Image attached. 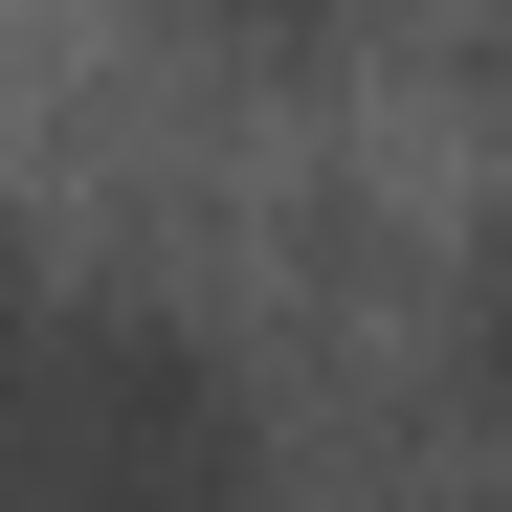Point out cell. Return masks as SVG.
Listing matches in <instances>:
<instances>
[{"label": "cell", "instance_id": "3957f363", "mask_svg": "<svg viewBox=\"0 0 512 512\" xmlns=\"http://www.w3.org/2000/svg\"><path fill=\"white\" fill-rule=\"evenodd\" d=\"M468 357L512 379V201H490V245H468Z\"/></svg>", "mask_w": 512, "mask_h": 512}, {"label": "cell", "instance_id": "7a4b0ae2", "mask_svg": "<svg viewBox=\"0 0 512 512\" xmlns=\"http://www.w3.org/2000/svg\"><path fill=\"white\" fill-rule=\"evenodd\" d=\"M45 312H67V290L23 268V223H0V401H23V357H45Z\"/></svg>", "mask_w": 512, "mask_h": 512}, {"label": "cell", "instance_id": "277c9868", "mask_svg": "<svg viewBox=\"0 0 512 512\" xmlns=\"http://www.w3.org/2000/svg\"><path fill=\"white\" fill-rule=\"evenodd\" d=\"M0 512H23V490H0Z\"/></svg>", "mask_w": 512, "mask_h": 512}, {"label": "cell", "instance_id": "6da1fadb", "mask_svg": "<svg viewBox=\"0 0 512 512\" xmlns=\"http://www.w3.org/2000/svg\"><path fill=\"white\" fill-rule=\"evenodd\" d=\"M0 446H23V512H245L268 468V423H245L223 334L156 312V290H67L23 401H0Z\"/></svg>", "mask_w": 512, "mask_h": 512}]
</instances>
